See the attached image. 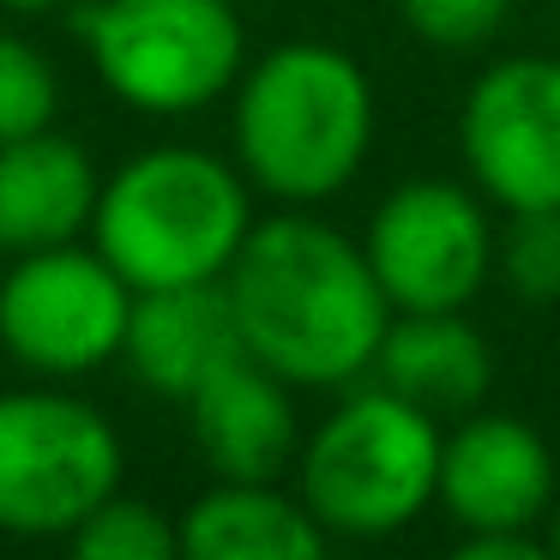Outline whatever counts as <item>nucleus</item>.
<instances>
[{
	"instance_id": "obj_9",
	"label": "nucleus",
	"mask_w": 560,
	"mask_h": 560,
	"mask_svg": "<svg viewBox=\"0 0 560 560\" xmlns=\"http://www.w3.org/2000/svg\"><path fill=\"white\" fill-rule=\"evenodd\" d=\"M458 151L476 194L500 211H560V61L506 55L458 109Z\"/></svg>"
},
{
	"instance_id": "obj_17",
	"label": "nucleus",
	"mask_w": 560,
	"mask_h": 560,
	"mask_svg": "<svg viewBox=\"0 0 560 560\" xmlns=\"http://www.w3.org/2000/svg\"><path fill=\"white\" fill-rule=\"evenodd\" d=\"M55 115H61V79L49 55L31 37L0 31V145L55 127Z\"/></svg>"
},
{
	"instance_id": "obj_14",
	"label": "nucleus",
	"mask_w": 560,
	"mask_h": 560,
	"mask_svg": "<svg viewBox=\"0 0 560 560\" xmlns=\"http://www.w3.org/2000/svg\"><path fill=\"white\" fill-rule=\"evenodd\" d=\"M374 380L446 422V416L482 410L488 386H494V350L464 319V307L392 314L386 338H380V355H374Z\"/></svg>"
},
{
	"instance_id": "obj_20",
	"label": "nucleus",
	"mask_w": 560,
	"mask_h": 560,
	"mask_svg": "<svg viewBox=\"0 0 560 560\" xmlns=\"http://www.w3.org/2000/svg\"><path fill=\"white\" fill-rule=\"evenodd\" d=\"M464 560H536L548 555V530H458Z\"/></svg>"
},
{
	"instance_id": "obj_11",
	"label": "nucleus",
	"mask_w": 560,
	"mask_h": 560,
	"mask_svg": "<svg viewBox=\"0 0 560 560\" xmlns=\"http://www.w3.org/2000/svg\"><path fill=\"white\" fill-rule=\"evenodd\" d=\"M290 392L295 386L266 362L235 355L187 398L194 446L218 482H283V470H295L307 434Z\"/></svg>"
},
{
	"instance_id": "obj_16",
	"label": "nucleus",
	"mask_w": 560,
	"mask_h": 560,
	"mask_svg": "<svg viewBox=\"0 0 560 560\" xmlns=\"http://www.w3.org/2000/svg\"><path fill=\"white\" fill-rule=\"evenodd\" d=\"M67 548L79 560H175L182 555V518L158 512L151 500H127L115 488L91 518L67 530Z\"/></svg>"
},
{
	"instance_id": "obj_18",
	"label": "nucleus",
	"mask_w": 560,
	"mask_h": 560,
	"mask_svg": "<svg viewBox=\"0 0 560 560\" xmlns=\"http://www.w3.org/2000/svg\"><path fill=\"white\" fill-rule=\"evenodd\" d=\"M494 271L524 302H560V211H506Z\"/></svg>"
},
{
	"instance_id": "obj_12",
	"label": "nucleus",
	"mask_w": 560,
	"mask_h": 560,
	"mask_svg": "<svg viewBox=\"0 0 560 560\" xmlns=\"http://www.w3.org/2000/svg\"><path fill=\"white\" fill-rule=\"evenodd\" d=\"M247 355L242 326L223 278L211 283H170V290H133V314H127L121 362L133 368L139 386L158 398H194L223 362Z\"/></svg>"
},
{
	"instance_id": "obj_13",
	"label": "nucleus",
	"mask_w": 560,
	"mask_h": 560,
	"mask_svg": "<svg viewBox=\"0 0 560 560\" xmlns=\"http://www.w3.org/2000/svg\"><path fill=\"white\" fill-rule=\"evenodd\" d=\"M97 163L85 145L55 127L0 145V254H37V247L79 242L97 218Z\"/></svg>"
},
{
	"instance_id": "obj_15",
	"label": "nucleus",
	"mask_w": 560,
	"mask_h": 560,
	"mask_svg": "<svg viewBox=\"0 0 560 560\" xmlns=\"http://www.w3.org/2000/svg\"><path fill=\"white\" fill-rule=\"evenodd\" d=\"M331 536L278 482H218L182 512L187 560H319Z\"/></svg>"
},
{
	"instance_id": "obj_23",
	"label": "nucleus",
	"mask_w": 560,
	"mask_h": 560,
	"mask_svg": "<svg viewBox=\"0 0 560 560\" xmlns=\"http://www.w3.org/2000/svg\"><path fill=\"white\" fill-rule=\"evenodd\" d=\"M235 7H254V0H235Z\"/></svg>"
},
{
	"instance_id": "obj_22",
	"label": "nucleus",
	"mask_w": 560,
	"mask_h": 560,
	"mask_svg": "<svg viewBox=\"0 0 560 560\" xmlns=\"http://www.w3.org/2000/svg\"><path fill=\"white\" fill-rule=\"evenodd\" d=\"M542 530H548V555H560V494H555V512H548Z\"/></svg>"
},
{
	"instance_id": "obj_8",
	"label": "nucleus",
	"mask_w": 560,
	"mask_h": 560,
	"mask_svg": "<svg viewBox=\"0 0 560 560\" xmlns=\"http://www.w3.org/2000/svg\"><path fill=\"white\" fill-rule=\"evenodd\" d=\"M494 235L500 230L482 194L422 175L392 187L374 206L362 254L392 314H440V307H470L482 295V283L494 278Z\"/></svg>"
},
{
	"instance_id": "obj_2",
	"label": "nucleus",
	"mask_w": 560,
	"mask_h": 560,
	"mask_svg": "<svg viewBox=\"0 0 560 560\" xmlns=\"http://www.w3.org/2000/svg\"><path fill=\"white\" fill-rule=\"evenodd\" d=\"M374 151V85L331 43H283L235 79V170L278 206H326Z\"/></svg>"
},
{
	"instance_id": "obj_6",
	"label": "nucleus",
	"mask_w": 560,
	"mask_h": 560,
	"mask_svg": "<svg viewBox=\"0 0 560 560\" xmlns=\"http://www.w3.org/2000/svg\"><path fill=\"white\" fill-rule=\"evenodd\" d=\"M121 488V434L55 386L0 392V530L61 536Z\"/></svg>"
},
{
	"instance_id": "obj_19",
	"label": "nucleus",
	"mask_w": 560,
	"mask_h": 560,
	"mask_svg": "<svg viewBox=\"0 0 560 560\" xmlns=\"http://www.w3.org/2000/svg\"><path fill=\"white\" fill-rule=\"evenodd\" d=\"M512 0H398V19L410 25V37H422L428 49H482L500 25H506Z\"/></svg>"
},
{
	"instance_id": "obj_5",
	"label": "nucleus",
	"mask_w": 560,
	"mask_h": 560,
	"mask_svg": "<svg viewBox=\"0 0 560 560\" xmlns=\"http://www.w3.org/2000/svg\"><path fill=\"white\" fill-rule=\"evenodd\" d=\"M97 79L139 115H194L247 67L235 0H97L79 13Z\"/></svg>"
},
{
	"instance_id": "obj_7",
	"label": "nucleus",
	"mask_w": 560,
	"mask_h": 560,
	"mask_svg": "<svg viewBox=\"0 0 560 560\" xmlns=\"http://www.w3.org/2000/svg\"><path fill=\"white\" fill-rule=\"evenodd\" d=\"M133 314V283L97 247H37L0 271V343L43 380H79L115 362Z\"/></svg>"
},
{
	"instance_id": "obj_3",
	"label": "nucleus",
	"mask_w": 560,
	"mask_h": 560,
	"mask_svg": "<svg viewBox=\"0 0 560 560\" xmlns=\"http://www.w3.org/2000/svg\"><path fill=\"white\" fill-rule=\"evenodd\" d=\"M254 223V187L235 163L199 145H151L103 182L91 235L133 290H170L223 278Z\"/></svg>"
},
{
	"instance_id": "obj_4",
	"label": "nucleus",
	"mask_w": 560,
	"mask_h": 560,
	"mask_svg": "<svg viewBox=\"0 0 560 560\" xmlns=\"http://www.w3.org/2000/svg\"><path fill=\"white\" fill-rule=\"evenodd\" d=\"M440 416L398 398L392 386H362L302 440L295 494L326 536L374 542L416 524L440 494Z\"/></svg>"
},
{
	"instance_id": "obj_10",
	"label": "nucleus",
	"mask_w": 560,
	"mask_h": 560,
	"mask_svg": "<svg viewBox=\"0 0 560 560\" xmlns=\"http://www.w3.org/2000/svg\"><path fill=\"white\" fill-rule=\"evenodd\" d=\"M555 452L524 416L470 410L440 440V506L458 530H542L555 512Z\"/></svg>"
},
{
	"instance_id": "obj_21",
	"label": "nucleus",
	"mask_w": 560,
	"mask_h": 560,
	"mask_svg": "<svg viewBox=\"0 0 560 560\" xmlns=\"http://www.w3.org/2000/svg\"><path fill=\"white\" fill-rule=\"evenodd\" d=\"M7 13H55V7H67V0H0Z\"/></svg>"
},
{
	"instance_id": "obj_1",
	"label": "nucleus",
	"mask_w": 560,
	"mask_h": 560,
	"mask_svg": "<svg viewBox=\"0 0 560 560\" xmlns=\"http://www.w3.org/2000/svg\"><path fill=\"white\" fill-rule=\"evenodd\" d=\"M223 290L247 355L290 386H355L374 374L392 302L362 242L307 206H283L278 218L254 223L223 271Z\"/></svg>"
}]
</instances>
